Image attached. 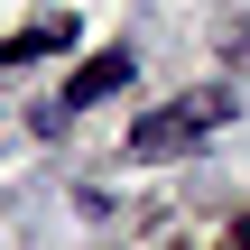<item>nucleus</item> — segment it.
Wrapping results in <instances>:
<instances>
[{"label":"nucleus","instance_id":"obj_1","mask_svg":"<svg viewBox=\"0 0 250 250\" xmlns=\"http://www.w3.org/2000/svg\"><path fill=\"white\" fill-rule=\"evenodd\" d=\"M213 121H232V93H223V83H213V93H186V102H167V111H148V121L130 130V158H186V139L213 130Z\"/></svg>","mask_w":250,"mask_h":250},{"label":"nucleus","instance_id":"obj_2","mask_svg":"<svg viewBox=\"0 0 250 250\" xmlns=\"http://www.w3.org/2000/svg\"><path fill=\"white\" fill-rule=\"evenodd\" d=\"M121 83H130V56H121V46H102V56H93V65H83V74H74V83H65V102H74V111H83V102H111V93H121Z\"/></svg>","mask_w":250,"mask_h":250},{"label":"nucleus","instance_id":"obj_3","mask_svg":"<svg viewBox=\"0 0 250 250\" xmlns=\"http://www.w3.org/2000/svg\"><path fill=\"white\" fill-rule=\"evenodd\" d=\"M65 37H74V28H65V19H46V28H28V37H9V46H0V65H28V56H46V46H65Z\"/></svg>","mask_w":250,"mask_h":250},{"label":"nucleus","instance_id":"obj_4","mask_svg":"<svg viewBox=\"0 0 250 250\" xmlns=\"http://www.w3.org/2000/svg\"><path fill=\"white\" fill-rule=\"evenodd\" d=\"M241 250H250V232H241Z\"/></svg>","mask_w":250,"mask_h":250}]
</instances>
